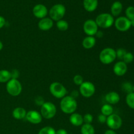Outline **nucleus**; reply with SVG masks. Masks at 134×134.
<instances>
[{
    "mask_svg": "<svg viewBox=\"0 0 134 134\" xmlns=\"http://www.w3.org/2000/svg\"><path fill=\"white\" fill-rule=\"evenodd\" d=\"M77 108V103L75 98L71 96H65L60 102V109L65 114L74 113Z\"/></svg>",
    "mask_w": 134,
    "mask_h": 134,
    "instance_id": "f257e3e1",
    "label": "nucleus"
},
{
    "mask_svg": "<svg viewBox=\"0 0 134 134\" xmlns=\"http://www.w3.org/2000/svg\"><path fill=\"white\" fill-rule=\"evenodd\" d=\"M116 58V51L112 48H105L101 51L99 54V60L103 64H110Z\"/></svg>",
    "mask_w": 134,
    "mask_h": 134,
    "instance_id": "f03ea898",
    "label": "nucleus"
},
{
    "mask_svg": "<svg viewBox=\"0 0 134 134\" xmlns=\"http://www.w3.org/2000/svg\"><path fill=\"white\" fill-rule=\"evenodd\" d=\"M95 21L98 27L102 28H109L111 27L115 22L113 16L109 13H102L99 14L96 17Z\"/></svg>",
    "mask_w": 134,
    "mask_h": 134,
    "instance_id": "7ed1b4c3",
    "label": "nucleus"
},
{
    "mask_svg": "<svg viewBox=\"0 0 134 134\" xmlns=\"http://www.w3.org/2000/svg\"><path fill=\"white\" fill-rule=\"evenodd\" d=\"M65 7L62 4H56L49 10V15L52 20L58 21L62 19L65 14Z\"/></svg>",
    "mask_w": 134,
    "mask_h": 134,
    "instance_id": "20e7f679",
    "label": "nucleus"
},
{
    "mask_svg": "<svg viewBox=\"0 0 134 134\" xmlns=\"http://www.w3.org/2000/svg\"><path fill=\"white\" fill-rule=\"evenodd\" d=\"M50 92L54 97L58 99H62L67 94V90L65 86L58 82H54L51 83L49 87Z\"/></svg>",
    "mask_w": 134,
    "mask_h": 134,
    "instance_id": "39448f33",
    "label": "nucleus"
},
{
    "mask_svg": "<svg viewBox=\"0 0 134 134\" xmlns=\"http://www.w3.org/2000/svg\"><path fill=\"white\" fill-rule=\"evenodd\" d=\"M7 91L12 96H18L22 92V86L18 79H10L6 86Z\"/></svg>",
    "mask_w": 134,
    "mask_h": 134,
    "instance_id": "423d86ee",
    "label": "nucleus"
},
{
    "mask_svg": "<svg viewBox=\"0 0 134 134\" xmlns=\"http://www.w3.org/2000/svg\"><path fill=\"white\" fill-rule=\"evenodd\" d=\"M56 114V107L51 102H44L41 107V115L46 119H52Z\"/></svg>",
    "mask_w": 134,
    "mask_h": 134,
    "instance_id": "0eeeda50",
    "label": "nucleus"
},
{
    "mask_svg": "<svg viewBox=\"0 0 134 134\" xmlns=\"http://www.w3.org/2000/svg\"><path fill=\"white\" fill-rule=\"evenodd\" d=\"M80 94L85 98H90L92 96L96 91L95 86L94 84L89 81L83 82L79 88Z\"/></svg>",
    "mask_w": 134,
    "mask_h": 134,
    "instance_id": "6e6552de",
    "label": "nucleus"
},
{
    "mask_svg": "<svg viewBox=\"0 0 134 134\" xmlns=\"http://www.w3.org/2000/svg\"><path fill=\"white\" fill-rule=\"evenodd\" d=\"M106 123L108 127L111 128V130H115L119 129L122 126V120L119 115L112 114L107 117Z\"/></svg>",
    "mask_w": 134,
    "mask_h": 134,
    "instance_id": "1a4fd4ad",
    "label": "nucleus"
},
{
    "mask_svg": "<svg viewBox=\"0 0 134 134\" xmlns=\"http://www.w3.org/2000/svg\"><path fill=\"white\" fill-rule=\"evenodd\" d=\"M83 30L88 36H93L98 31V26L95 20L89 19L84 23Z\"/></svg>",
    "mask_w": 134,
    "mask_h": 134,
    "instance_id": "9d476101",
    "label": "nucleus"
},
{
    "mask_svg": "<svg viewBox=\"0 0 134 134\" xmlns=\"http://www.w3.org/2000/svg\"><path fill=\"white\" fill-rule=\"evenodd\" d=\"M115 26L116 30L119 31L124 32L126 31L131 27L130 20L129 19L124 16H120L119 18H116L115 21Z\"/></svg>",
    "mask_w": 134,
    "mask_h": 134,
    "instance_id": "9b49d317",
    "label": "nucleus"
},
{
    "mask_svg": "<svg viewBox=\"0 0 134 134\" xmlns=\"http://www.w3.org/2000/svg\"><path fill=\"white\" fill-rule=\"evenodd\" d=\"M26 120L31 124H37L41 122L42 116L40 113L36 111H30L27 113L26 116Z\"/></svg>",
    "mask_w": 134,
    "mask_h": 134,
    "instance_id": "f8f14e48",
    "label": "nucleus"
},
{
    "mask_svg": "<svg viewBox=\"0 0 134 134\" xmlns=\"http://www.w3.org/2000/svg\"><path fill=\"white\" fill-rule=\"evenodd\" d=\"M33 13L35 17L42 19L45 18L48 13V10L46 6L43 4H37L33 9Z\"/></svg>",
    "mask_w": 134,
    "mask_h": 134,
    "instance_id": "ddd939ff",
    "label": "nucleus"
},
{
    "mask_svg": "<svg viewBox=\"0 0 134 134\" xmlns=\"http://www.w3.org/2000/svg\"><path fill=\"white\" fill-rule=\"evenodd\" d=\"M128 70L127 64H125L123 61H119L115 64L113 67V71L116 75L123 76L126 74Z\"/></svg>",
    "mask_w": 134,
    "mask_h": 134,
    "instance_id": "4468645a",
    "label": "nucleus"
},
{
    "mask_svg": "<svg viewBox=\"0 0 134 134\" xmlns=\"http://www.w3.org/2000/svg\"><path fill=\"white\" fill-rule=\"evenodd\" d=\"M53 20L50 18H43L38 23V27L41 30L48 31L53 26Z\"/></svg>",
    "mask_w": 134,
    "mask_h": 134,
    "instance_id": "2eb2a0df",
    "label": "nucleus"
},
{
    "mask_svg": "<svg viewBox=\"0 0 134 134\" xmlns=\"http://www.w3.org/2000/svg\"><path fill=\"white\" fill-rule=\"evenodd\" d=\"M69 121L75 126H80L83 124V116L79 113H72L69 117Z\"/></svg>",
    "mask_w": 134,
    "mask_h": 134,
    "instance_id": "dca6fc26",
    "label": "nucleus"
},
{
    "mask_svg": "<svg viewBox=\"0 0 134 134\" xmlns=\"http://www.w3.org/2000/svg\"><path fill=\"white\" fill-rule=\"evenodd\" d=\"M120 96L116 92H110L105 96V100L109 104H116L120 101Z\"/></svg>",
    "mask_w": 134,
    "mask_h": 134,
    "instance_id": "f3484780",
    "label": "nucleus"
},
{
    "mask_svg": "<svg viewBox=\"0 0 134 134\" xmlns=\"http://www.w3.org/2000/svg\"><path fill=\"white\" fill-rule=\"evenodd\" d=\"M98 0H84L83 1L84 7L88 12L94 11L98 7Z\"/></svg>",
    "mask_w": 134,
    "mask_h": 134,
    "instance_id": "a211bd4d",
    "label": "nucleus"
},
{
    "mask_svg": "<svg viewBox=\"0 0 134 134\" xmlns=\"http://www.w3.org/2000/svg\"><path fill=\"white\" fill-rule=\"evenodd\" d=\"M26 114L27 112L22 107H16L13 111V116L17 120H22L25 119Z\"/></svg>",
    "mask_w": 134,
    "mask_h": 134,
    "instance_id": "6ab92c4d",
    "label": "nucleus"
},
{
    "mask_svg": "<svg viewBox=\"0 0 134 134\" xmlns=\"http://www.w3.org/2000/svg\"><path fill=\"white\" fill-rule=\"evenodd\" d=\"M122 10V4L120 1H115L113 3L111 8V15L113 16H117Z\"/></svg>",
    "mask_w": 134,
    "mask_h": 134,
    "instance_id": "aec40b11",
    "label": "nucleus"
},
{
    "mask_svg": "<svg viewBox=\"0 0 134 134\" xmlns=\"http://www.w3.org/2000/svg\"><path fill=\"white\" fill-rule=\"evenodd\" d=\"M96 42V41L95 37L93 36H87L82 41V47L86 49H90L95 46Z\"/></svg>",
    "mask_w": 134,
    "mask_h": 134,
    "instance_id": "412c9836",
    "label": "nucleus"
},
{
    "mask_svg": "<svg viewBox=\"0 0 134 134\" xmlns=\"http://www.w3.org/2000/svg\"><path fill=\"white\" fill-rule=\"evenodd\" d=\"M81 134H94L95 130L91 124H82L81 129Z\"/></svg>",
    "mask_w": 134,
    "mask_h": 134,
    "instance_id": "4be33fe9",
    "label": "nucleus"
},
{
    "mask_svg": "<svg viewBox=\"0 0 134 134\" xmlns=\"http://www.w3.org/2000/svg\"><path fill=\"white\" fill-rule=\"evenodd\" d=\"M101 112L105 116H109L113 114V108L110 104L103 105L101 109Z\"/></svg>",
    "mask_w": 134,
    "mask_h": 134,
    "instance_id": "5701e85b",
    "label": "nucleus"
},
{
    "mask_svg": "<svg viewBox=\"0 0 134 134\" xmlns=\"http://www.w3.org/2000/svg\"><path fill=\"white\" fill-rule=\"evenodd\" d=\"M11 79L10 71L7 70L0 71V82H7Z\"/></svg>",
    "mask_w": 134,
    "mask_h": 134,
    "instance_id": "b1692460",
    "label": "nucleus"
},
{
    "mask_svg": "<svg viewBox=\"0 0 134 134\" xmlns=\"http://www.w3.org/2000/svg\"><path fill=\"white\" fill-rule=\"evenodd\" d=\"M56 26H57L58 29L60 31H66L69 27V24H68V22L64 20H60L57 21L56 22Z\"/></svg>",
    "mask_w": 134,
    "mask_h": 134,
    "instance_id": "393cba45",
    "label": "nucleus"
},
{
    "mask_svg": "<svg viewBox=\"0 0 134 134\" xmlns=\"http://www.w3.org/2000/svg\"><path fill=\"white\" fill-rule=\"evenodd\" d=\"M126 102L130 108L134 109V92H131L127 94L126 97Z\"/></svg>",
    "mask_w": 134,
    "mask_h": 134,
    "instance_id": "a878e982",
    "label": "nucleus"
},
{
    "mask_svg": "<svg viewBox=\"0 0 134 134\" xmlns=\"http://www.w3.org/2000/svg\"><path fill=\"white\" fill-rule=\"evenodd\" d=\"M132 88H133V85L130 82H125L122 85V90L125 92L126 93H127V94L133 92Z\"/></svg>",
    "mask_w": 134,
    "mask_h": 134,
    "instance_id": "bb28decb",
    "label": "nucleus"
},
{
    "mask_svg": "<svg viewBox=\"0 0 134 134\" xmlns=\"http://www.w3.org/2000/svg\"><path fill=\"white\" fill-rule=\"evenodd\" d=\"M38 134H56V130L51 126H46L41 129Z\"/></svg>",
    "mask_w": 134,
    "mask_h": 134,
    "instance_id": "cd10ccee",
    "label": "nucleus"
},
{
    "mask_svg": "<svg viewBox=\"0 0 134 134\" xmlns=\"http://www.w3.org/2000/svg\"><path fill=\"white\" fill-rule=\"evenodd\" d=\"M126 18L130 20L134 19V7L132 6L128 7L126 10Z\"/></svg>",
    "mask_w": 134,
    "mask_h": 134,
    "instance_id": "c85d7f7f",
    "label": "nucleus"
},
{
    "mask_svg": "<svg viewBox=\"0 0 134 134\" xmlns=\"http://www.w3.org/2000/svg\"><path fill=\"white\" fill-rule=\"evenodd\" d=\"M134 60V56L132 53L131 52H126V54H125V56L123 58L122 61L124 62L125 64H130Z\"/></svg>",
    "mask_w": 134,
    "mask_h": 134,
    "instance_id": "c756f323",
    "label": "nucleus"
},
{
    "mask_svg": "<svg viewBox=\"0 0 134 134\" xmlns=\"http://www.w3.org/2000/svg\"><path fill=\"white\" fill-rule=\"evenodd\" d=\"M127 51H126L125 49L124 48H119L117 51H116V58L119 60H123V58L124 56H125V54H126Z\"/></svg>",
    "mask_w": 134,
    "mask_h": 134,
    "instance_id": "7c9ffc66",
    "label": "nucleus"
},
{
    "mask_svg": "<svg viewBox=\"0 0 134 134\" xmlns=\"http://www.w3.org/2000/svg\"><path fill=\"white\" fill-rule=\"evenodd\" d=\"M73 82H74V83L76 85L80 86L84 82L83 77L81 75H76L74 77V78H73Z\"/></svg>",
    "mask_w": 134,
    "mask_h": 134,
    "instance_id": "2f4dec72",
    "label": "nucleus"
},
{
    "mask_svg": "<svg viewBox=\"0 0 134 134\" xmlns=\"http://www.w3.org/2000/svg\"><path fill=\"white\" fill-rule=\"evenodd\" d=\"M83 121L85 124H91L93 121V116L91 114H86L83 116Z\"/></svg>",
    "mask_w": 134,
    "mask_h": 134,
    "instance_id": "473e14b6",
    "label": "nucleus"
},
{
    "mask_svg": "<svg viewBox=\"0 0 134 134\" xmlns=\"http://www.w3.org/2000/svg\"><path fill=\"white\" fill-rule=\"evenodd\" d=\"M10 73V77L12 79H18V78L20 76V72L17 69H13Z\"/></svg>",
    "mask_w": 134,
    "mask_h": 134,
    "instance_id": "72a5a7b5",
    "label": "nucleus"
},
{
    "mask_svg": "<svg viewBox=\"0 0 134 134\" xmlns=\"http://www.w3.org/2000/svg\"><path fill=\"white\" fill-rule=\"evenodd\" d=\"M107 116H105V115H103V114L101 113L100 115H98V121H99L100 123H102V124L105 123L106 120H107Z\"/></svg>",
    "mask_w": 134,
    "mask_h": 134,
    "instance_id": "f704fd0d",
    "label": "nucleus"
},
{
    "mask_svg": "<svg viewBox=\"0 0 134 134\" xmlns=\"http://www.w3.org/2000/svg\"><path fill=\"white\" fill-rule=\"evenodd\" d=\"M35 103H37V105L41 106H41L43 105V103H44V99H43V98H42V97H40V96L37 97V98L35 99Z\"/></svg>",
    "mask_w": 134,
    "mask_h": 134,
    "instance_id": "c9c22d12",
    "label": "nucleus"
},
{
    "mask_svg": "<svg viewBox=\"0 0 134 134\" xmlns=\"http://www.w3.org/2000/svg\"><path fill=\"white\" fill-rule=\"evenodd\" d=\"M5 24V19L3 16H0V29L2 28Z\"/></svg>",
    "mask_w": 134,
    "mask_h": 134,
    "instance_id": "e433bc0d",
    "label": "nucleus"
},
{
    "mask_svg": "<svg viewBox=\"0 0 134 134\" xmlns=\"http://www.w3.org/2000/svg\"><path fill=\"white\" fill-rule=\"evenodd\" d=\"M56 134H68V132L64 129H60L56 132Z\"/></svg>",
    "mask_w": 134,
    "mask_h": 134,
    "instance_id": "4c0bfd02",
    "label": "nucleus"
},
{
    "mask_svg": "<svg viewBox=\"0 0 134 134\" xmlns=\"http://www.w3.org/2000/svg\"><path fill=\"white\" fill-rule=\"evenodd\" d=\"M105 134H116V133L113 130H109L105 132Z\"/></svg>",
    "mask_w": 134,
    "mask_h": 134,
    "instance_id": "58836bf2",
    "label": "nucleus"
},
{
    "mask_svg": "<svg viewBox=\"0 0 134 134\" xmlns=\"http://www.w3.org/2000/svg\"><path fill=\"white\" fill-rule=\"evenodd\" d=\"M130 23H131V26H133V27H134V19L130 20Z\"/></svg>",
    "mask_w": 134,
    "mask_h": 134,
    "instance_id": "ea45409f",
    "label": "nucleus"
},
{
    "mask_svg": "<svg viewBox=\"0 0 134 134\" xmlns=\"http://www.w3.org/2000/svg\"><path fill=\"white\" fill-rule=\"evenodd\" d=\"M3 47V43H1V41H0V51H1V50H2Z\"/></svg>",
    "mask_w": 134,
    "mask_h": 134,
    "instance_id": "a19ab883",
    "label": "nucleus"
},
{
    "mask_svg": "<svg viewBox=\"0 0 134 134\" xmlns=\"http://www.w3.org/2000/svg\"><path fill=\"white\" fill-rule=\"evenodd\" d=\"M132 92H134V85H133V88H132Z\"/></svg>",
    "mask_w": 134,
    "mask_h": 134,
    "instance_id": "79ce46f5",
    "label": "nucleus"
}]
</instances>
